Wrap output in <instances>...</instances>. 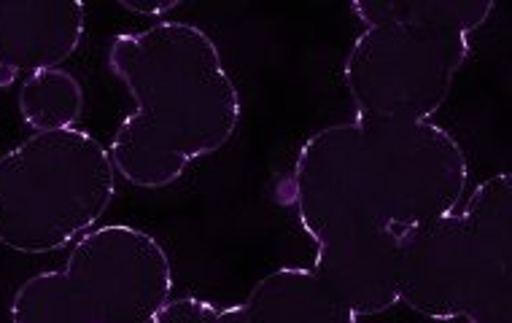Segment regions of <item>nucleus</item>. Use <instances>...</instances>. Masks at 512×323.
Listing matches in <instances>:
<instances>
[{
  "mask_svg": "<svg viewBox=\"0 0 512 323\" xmlns=\"http://www.w3.org/2000/svg\"><path fill=\"white\" fill-rule=\"evenodd\" d=\"M356 323H359V321H356Z\"/></svg>",
  "mask_w": 512,
  "mask_h": 323,
  "instance_id": "14",
  "label": "nucleus"
},
{
  "mask_svg": "<svg viewBox=\"0 0 512 323\" xmlns=\"http://www.w3.org/2000/svg\"><path fill=\"white\" fill-rule=\"evenodd\" d=\"M87 33V6L71 0H0V87L71 60Z\"/></svg>",
  "mask_w": 512,
  "mask_h": 323,
  "instance_id": "8",
  "label": "nucleus"
},
{
  "mask_svg": "<svg viewBox=\"0 0 512 323\" xmlns=\"http://www.w3.org/2000/svg\"><path fill=\"white\" fill-rule=\"evenodd\" d=\"M181 3L178 0H165V3H130V0H122V9H127L130 14H143V17H162L168 11H176Z\"/></svg>",
  "mask_w": 512,
  "mask_h": 323,
  "instance_id": "13",
  "label": "nucleus"
},
{
  "mask_svg": "<svg viewBox=\"0 0 512 323\" xmlns=\"http://www.w3.org/2000/svg\"><path fill=\"white\" fill-rule=\"evenodd\" d=\"M173 294V264L146 229L108 224L76 240L60 270L27 278L11 323H151Z\"/></svg>",
  "mask_w": 512,
  "mask_h": 323,
  "instance_id": "5",
  "label": "nucleus"
},
{
  "mask_svg": "<svg viewBox=\"0 0 512 323\" xmlns=\"http://www.w3.org/2000/svg\"><path fill=\"white\" fill-rule=\"evenodd\" d=\"M114 194V162L92 132H36L0 157V245L60 251L92 232Z\"/></svg>",
  "mask_w": 512,
  "mask_h": 323,
  "instance_id": "4",
  "label": "nucleus"
},
{
  "mask_svg": "<svg viewBox=\"0 0 512 323\" xmlns=\"http://www.w3.org/2000/svg\"><path fill=\"white\" fill-rule=\"evenodd\" d=\"M289 184L310 240L343 227L410 232L459 208L469 162L440 124L354 119L310 135Z\"/></svg>",
  "mask_w": 512,
  "mask_h": 323,
  "instance_id": "1",
  "label": "nucleus"
},
{
  "mask_svg": "<svg viewBox=\"0 0 512 323\" xmlns=\"http://www.w3.org/2000/svg\"><path fill=\"white\" fill-rule=\"evenodd\" d=\"M399 305L429 321L512 323V178L496 173L464 208L399 245Z\"/></svg>",
  "mask_w": 512,
  "mask_h": 323,
  "instance_id": "3",
  "label": "nucleus"
},
{
  "mask_svg": "<svg viewBox=\"0 0 512 323\" xmlns=\"http://www.w3.org/2000/svg\"><path fill=\"white\" fill-rule=\"evenodd\" d=\"M151 323H254L243 305L221 307L200 297L170 299Z\"/></svg>",
  "mask_w": 512,
  "mask_h": 323,
  "instance_id": "12",
  "label": "nucleus"
},
{
  "mask_svg": "<svg viewBox=\"0 0 512 323\" xmlns=\"http://www.w3.org/2000/svg\"><path fill=\"white\" fill-rule=\"evenodd\" d=\"M108 70L133 97L111 143V162L138 189H165L186 167L221 151L240 127V89L221 49L192 22H157L119 33Z\"/></svg>",
  "mask_w": 512,
  "mask_h": 323,
  "instance_id": "2",
  "label": "nucleus"
},
{
  "mask_svg": "<svg viewBox=\"0 0 512 323\" xmlns=\"http://www.w3.org/2000/svg\"><path fill=\"white\" fill-rule=\"evenodd\" d=\"M22 122L36 132L71 130L84 114V89L71 70L54 68L33 73L19 87Z\"/></svg>",
  "mask_w": 512,
  "mask_h": 323,
  "instance_id": "11",
  "label": "nucleus"
},
{
  "mask_svg": "<svg viewBox=\"0 0 512 323\" xmlns=\"http://www.w3.org/2000/svg\"><path fill=\"white\" fill-rule=\"evenodd\" d=\"M254 323H356L313 270L281 267L256 283L243 302Z\"/></svg>",
  "mask_w": 512,
  "mask_h": 323,
  "instance_id": "9",
  "label": "nucleus"
},
{
  "mask_svg": "<svg viewBox=\"0 0 512 323\" xmlns=\"http://www.w3.org/2000/svg\"><path fill=\"white\" fill-rule=\"evenodd\" d=\"M354 17L364 27L380 22L440 27L472 35L486 25L496 11L491 0H359L351 3Z\"/></svg>",
  "mask_w": 512,
  "mask_h": 323,
  "instance_id": "10",
  "label": "nucleus"
},
{
  "mask_svg": "<svg viewBox=\"0 0 512 323\" xmlns=\"http://www.w3.org/2000/svg\"><path fill=\"white\" fill-rule=\"evenodd\" d=\"M472 54L469 35L440 27L380 22L364 27L343 62L356 119L432 122Z\"/></svg>",
  "mask_w": 512,
  "mask_h": 323,
  "instance_id": "6",
  "label": "nucleus"
},
{
  "mask_svg": "<svg viewBox=\"0 0 512 323\" xmlns=\"http://www.w3.org/2000/svg\"><path fill=\"white\" fill-rule=\"evenodd\" d=\"M405 232L343 227L313 240L316 272L354 318H370L399 305V245Z\"/></svg>",
  "mask_w": 512,
  "mask_h": 323,
  "instance_id": "7",
  "label": "nucleus"
}]
</instances>
